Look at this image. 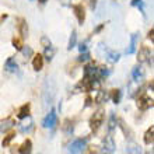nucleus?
Listing matches in <instances>:
<instances>
[{
    "label": "nucleus",
    "mask_w": 154,
    "mask_h": 154,
    "mask_svg": "<svg viewBox=\"0 0 154 154\" xmlns=\"http://www.w3.org/2000/svg\"><path fill=\"white\" fill-rule=\"evenodd\" d=\"M115 151V142L112 136H105L102 139V143H101V153L102 154H114Z\"/></svg>",
    "instance_id": "f257e3e1"
},
{
    "label": "nucleus",
    "mask_w": 154,
    "mask_h": 154,
    "mask_svg": "<svg viewBox=\"0 0 154 154\" xmlns=\"http://www.w3.org/2000/svg\"><path fill=\"white\" fill-rule=\"evenodd\" d=\"M121 98H122L121 90H114V93H112V101H114V104H119V102H121Z\"/></svg>",
    "instance_id": "5701e85b"
},
{
    "label": "nucleus",
    "mask_w": 154,
    "mask_h": 154,
    "mask_svg": "<svg viewBox=\"0 0 154 154\" xmlns=\"http://www.w3.org/2000/svg\"><path fill=\"white\" fill-rule=\"evenodd\" d=\"M149 39L153 42L154 41V29H150V32H149Z\"/></svg>",
    "instance_id": "7c9ffc66"
},
{
    "label": "nucleus",
    "mask_w": 154,
    "mask_h": 154,
    "mask_svg": "<svg viewBox=\"0 0 154 154\" xmlns=\"http://www.w3.org/2000/svg\"><path fill=\"white\" fill-rule=\"evenodd\" d=\"M87 154H98V153H97V151H95V150H93V149H90V150H88V153H87Z\"/></svg>",
    "instance_id": "72a5a7b5"
},
{
    "label": "nucleus",
    "mask_w": 154,
    "mask_h": 154,
    "mask_svg": "<svg viewBox=\"0 0 154 154\" xmlns=\"http://www.w3.org/2000/svg\"><path fill=\"white\" fill-rule=\"evenodd\" d=\"M73 10H74V14H76L79 23H80V24H83V23H84V20H85L84 7H83L81 4H77V6H74V7H73Z\"/></svg>",
    "instance_id": "423d86ee"
},
{
    "label": "nucleus",
    "mask_w": 154,
    "mask_h": 154,
    "mask_svg": "<svg viewBox=\"0 0 154 154\" xmlns=\"http://www.w3.org/2000/svg\"><path fill=\"white\" fill-rule=\"evenodd\" d=\"M85 102H87V104H85V105L88 106L90 104H91V98H87V100H85Z\"/></svg>",
    "instance_id": "f704fd0d"
},
{
    "label": "nucleus",
    "mask_w": 154,
    "mask_h": 154,
    "mask_svg": "<svg viewBox=\"0 0 154 154\" xmlns=\"http://www.w3.org/2000/svg\"><path fill=\"white\" fill-rule=\"evenodd\" d=\"M14 136H16L14 133H8L7 136L3 139V142H2V146H3V147H8V146H10V143H11V140L14 139Z\"/></svg>",
    "instance_id": "393cba45"
},
{
    "label": "nucleus",
    "mask_w": 154,
    "mask_h": 154,
    "mask_svg": "<svg viewBox=\"0 0 154 154\" xmlns=\"http://www.w3.org/2000/svg\"><path fill=\"white\" fill-rule=\"evenodd\" d=\"M79 51H80L81 53H83V52H87V45H85V44H80V46H79Z\"/></svg>",
    "instance_id": "c756f323"
},
{
    "label": "nucleus",
    "mask_w": 154,
    "mask_h": 154,
    "mask_svg": "<svg viewBox=\"0 0 154 154\" xmlns=\"http://www.w3.org/2000/svg\"><path fill=\"white\" fill-rule=\"evenodd\" d=\"M153 105V98H149V97H142L137 100V106L140 109H147V108H150Z\"/></svg>",
    "instance_id": "0eeeda50"
},
{
    "label": "nucleus",
    "mask_w": 154,
    "mask_h": 154,
    "mask_svg": "<svg viewBox=\"0 0 154 154\" xmlns=\"http://www.w3.org/2000/svg\"><path fill=\"white\" fill-rule=\"evenodd\" d=\"M21 52H23V55H24L25 57H29L34 55V51L29 46H24V48H21Z\"/></svg>",
    "instance_id": "a878e982"
},
{
    "label": "nucleus",
    "mask_w": 154,
    "mask_h": 154,
    "mask_svg": "<svg viewBox=\"0 0 154 154\" xmlns=\"http://www.w3.org/2000/svg\"><path fill=\"white\" fill-rule=\"evenodd\" d=\"M4 69L7 70L8 73H14L18 70V65H17V62L13 59V57H8L6 63H4Z\"/></svg>",
    "instance_id": "6e6552de"
},
{
    "label": "nucleus",
    "mask_w": 154,
    "mask_h": 154,
    "mask_svg": "<svg viewBox=\"0 0 154 154\" xmlns=\"http://www.w3.org/2000/svg\"><path fill=\"white\" fill-rule=\"evenodd\" d=\"M136 48H137V34H133L132 38H130L129 48L126 49V53H128V55H132V53L136 52Z\"/></svg>",
    "instance_id": "f8f14e48"
},
{
    "label": "nucleus",
    "mask_w": 154,
    "mask_h": 154,
    "mask_svg": "<svg viewBox=\"0 0 154 154\" xmlns=\"http://www.w3.org/2000/svg\"><path fill=\"white\" fill-rule=\"evenodd\" d=\"M32 125H34L32 118L28 115V116L23 118V122H20V123H18V129H20L21 133H28L29 130L32 129Z\"/></svg>",
    "instance_id": "39448f33"
},
{
    "label": "nucleus",
    "mask_w": 154,
    "mask_h": 154,
    "mask_svg": "<svg viewBox=\"0 0 154 154\" xmlns=\"http://www.w3.org/2000/svg\"><path fill=\"white\" fill-rule=\"evenodd\" d=\"M150 52H149V49L147 48H142L140 51H139L137 53V62L139 63H146L149 59H150Z\"/></svg>",
    "instance_id": "1a4fd4ad"
},
{
    "label": "nucleus",
    "mask_w": 154,
    "mask_h": 154,
    "mask_svg": "<svg viewBox=\"0 0 154 154\" xmlns=\"http://www.w3.org/2000/svg\"><path fill=\"white\" fill-rule=\"evenodd\" d=\"M31 151H32V143H31V140L27 139V140L20 146L18 153L20 154H31Z\"/></svg>",
    "instance_id": "9b49d317"
},
{
    "label": "nucleus",
    "mask_w": 154,
    "mask_h": 154,
    "mask_svg": "<svg viewBox=\"0 0 154 154\" xmlns=\"http://www.w3.org/2000/svg\"><path fill=\"white\" fill-rule=\"evenodd\" d=\"M56 123H57L56 111L52 109L48 115H46V118L44 119V122H42V126H44L45 129H53V128L56 126Z\"/></svg>",
    "instance_id": "20e7f679"
},
{
    "label": "nucleus",
    "mask_w": 154,
    "mask_h": 154,
    "mask_svg": "<svg viewBox=\"0 0 154 154\" xmlns=\"http://www.w3.org/2000/svg\"><path fill=\"white\" fill-rule=\"evenodd\" d=\"M102 121H104V112H102L101 109H98L95 114H94V116L91 118V121H90V128H91V130L93 132H97L98 129H100V126L102 125Z\"/></svg>",
    "instance_id": "7ed1b4c3"
},
{
    "label": "nucleus",
    "mask_w": 154,
    "mask_h": 154,
    "mask_svg": "<svg viewBox=\"0 0 154 154\" xmlns=\"http://www.w3.org/2000/svg\"><path fill=\"white\" fill-rule=\"evenodd\" d=\"M116 116H115V114H111L109 116V121H108V130H114L115 128H116Z\"/></svg>",
    "instance_id": "4be33fe9"
},
{
    "label": "nucleus",
    "mask_w": 154,
    "mask_h": 154,
    "mask_svg": "<svg viewBox=\"0 0 154 154\" xmlns=\"http://www.w3.org/2000/svg\"><path fill=\"white\" fill-rule=\"evenodd\" d=\"M13 46L16 49H18V51H21V48H23L24 45H23V41H21L20 38H14V39H13Z\"/></svg>",
    "instance_id": "bb28decb"
},
{
    "label": "nucleus",
    "mask_w": 154,
    "mask_h": 154,
    "mask_svg": "<svg viewBox=\"0 0 154 154\" xmlns=\"http://www.w3.org/2000/svg\"><path fill=\"white\" fill-rule=\"evenodd\" d=\"M32 67H34V70H37V72L42 70V67H44V57L41 56V55H37V56L34 57Z\"/></svg>",
    "instance_id": "ddd939ff"
},
{
    "label": "nucleus",
    "mask_w": 154,
    "mask_h": 154,
    "mask_svg": "<svg viewBox=\"0 0 154 154\" xmlns=\"http://www.w3.org/2000/svg\"><path fill=\"white\" fill-rule=\"evenodd\" d=\"M41 44L46 48V46H51V41H49L46 37H42V38H41Z\"/></svg>",
    "instance_id": "c85d7f7f"
},
{
    "label": "nucleus",
    "mask_w": 154,
    "mask_h": 154,
    "mask_svg": "<svg viewBox=\"0 0 154 154\" xmlns=\"http://www.w3.org/2000/svg\"><path fill=\"white\" fill-rule=\"evenodd\" d=\"M132 77H133V83L142 81L143 77H144V72H143L142 67H136V69L133 70V73H132Z\"/></svg>",
    "instance_id": "2eb2a0df"
},
{
    "label": "nucleus",
    "mask_w": 154,
    "mask_h": 154,
    "mask_svg": "<svg viewBox=\"0 0 154 154\" xmlns=\"http://www.w3.org/2000/svg\"><path fill=\"white\" fill-rule=\"evenodd\" d=\"M18 28H20V34H21V37H23V38H25L27 35H28V28H27V24H25L24 20H20Z\"/></svg>",
    "instance_id": "aec40b11"
},
{
    "label": "nucleus",
    "mask_w": 154,
    "mask_h": 154,
    "mask_svg": "<svg viewBox=\"0 0 154 154\" xmlns=\"http://www.w3.org/2000/svg\"><path fill=\"white\" fill-rule=\"evenodd\" d=\"M105 57H106V60L109 62V63H116V62L119 60L121 55H119V53H116V52H106Z\"/></svg>",
    "instance_id": "a211bd4d"
},
{
    "label": "nucleus",
    "mask_w": 154,
    "mask_h": 154,
    "mask_svg": "<svg viewBox=\"0 0 154 154\" xmlns=\"http://www.w3.org/2000/svg\"><path fill=\"white\" fill-rule=\"evenodd\" d=\"M125 153L126 154H143V151H142V147L139 146V144H136V143H129L128 147H126Z\"/></svg>",
    "instance_id": "9d476101"
},
{
    "label": "nucleus",
    "mask_w": 154,
    "mask_h": 154,
    "mask_svg": "<svg viewBox=\"0 0 154 154\" xmlns=\"http://www.w3.org/2000/svg\"><path fill=\"white\" fill-rule=\"evenodd\" d=\"M53 55H55V49L52 46H46L45 48V57H46V60H52Z\"/></svg>",
    "instance_id": "b1692460"
},
{
    "label": "nucleus",
    "mask_w": 154,
    "mask_h": 154,
    "mask_svg": "<svg viewBox=\"0 0 154 154\" xmlns=\"http://www.w3.org/2000/svg\"><path fill=\"white\" fill-rule=\"evenodd\" d=\"M76 42H77V32L76 31H73L72 32V35H70V39H69V45H67V49L69 51H72V49L76 46Z\"/></svg>",
    "instance_id": "412c9836"
},
{
    "label": "nucleus",
    "mask_w": 154,
    "mask_h": 154,
    "mask_svg": "<svg viewBox=\"0 0 154 154\" xmlns=\"http://www.w3.org/2000/svg\"><path fill=\"white\" fill-rule=\"evenodd\" d=\"M60 3L63 4V6H70V4H72V0H60Z\"/></svg>",
    "instance_id": "2f4dec72"
},
{
    "label": "nucleus",
    "mask_w": 154,
    "mask_h": 154,
    "mask_svg": "<svg viewBox=\"0 0 154 154\" xmlns=\"http://www.w3.org/2000/svg\"><path fill=\"white\" fill-rule=\"evenodd\" d=\"M85 146H87V139H77L74 140L69 147V153L70 154H80L84 151Z\"/></svg>",
    "instance_id": "f03ea898"
},
{
    "label": "nucleus",
    "mask_w": 154,
    "mask_h": 154,
    "mask_svg": "<svg viewBox=\"0 0 154 154\" xmlns=\"http://www.w3.org/2000/svg\"><path fill=\"white\" fill-rule=\"evenodd\" d=\"M102 27H104V25H100V27H98V28L95 29V32H98V31H101V28H102Z\"/></svg>",
    "instance_id": "c9c22d12"
},
{
    "label": "nucleus",
    "mask_w": 154,
    "mask_h": 154,
    "mask_svg": "<svg viewBox=\"0 0 154 154\" xmlns=\"http://www.w3.org/2000/svg\"><path fill=\"white\" fill-rule=\"evenodd\" d=\"M38 2H41V3H46L48 0H38Z\"/></svg>",
    "instance_id": "e433bc0d"
},
{
    "label": "nucleus",
    "mask_w": 154,
    "mask_h": 154,
    "mask_svg": "<svg viewBox=\"0 0 154 154\" xmlns=\"http://www.w3.org/2000/svg\"><path fill=\"white\" fill-rule=\"evenodd\" d=\"M28 115H29V104H24V105H23L20 109H18V114H17V116L20 118V119H23V118L28 116Z\"/></svg>",
    "instance_id": "f3484780"
},
{
    "label": "nucleus",
    "mask_w": 154,
    "mask_h": 154,
    "mask_svg": "<svg viewBox=\"0 0 154 154\" xmlns=\"http://www.w3.org/2000/svg\"><path fill=\"white\" fill-rule=\"evenodd\" d=\"M87 60H90V53L83 52L80 56H79V62H87Z\"/></svg>",
    "instance_id": "cd10ccee"
},
{
    "label": "nucleus",
    "mask_w": 154,
    "mask_h": 154,
    "mask_svg": "<svg viewBox=\"0 0 154 154\" xmlns=\"http://www.w3.org/2000/svg\"><path fill=\"white\" fill-rule=\"evenodd\" d=\"M108 98H109V94L106 93V91L98 90V94H97V97H95V102H97V104H102V102L108 101Z\"/></svg>",
    "instance_id": "4468645a"
},
{
    "label": "nucleus",
    "mask_w": 154,
    "mask_h": 154,
    "mask_svg": "<svg viewBox=\"0 0 154 154\" xmlns=\"http://www.w3.org/2000/svg\"><path fill=\"white\" fill-rule=\"evenodd\" d=\"M140 2H142V0H132V3H130V4H132V6H137Z\"/></svg>",
    "instance_id": "473e14b6"
},
{
    "label": "nucleus",
    "mask_w": 154,
    "mask_h": 154,
    "mask_svg": "<svg viewBox=\"0 0 154 154\" xmlns=\"http://www.w3.org/2000/svg\"><path fill=\"white\" fill-rule=\"evenodd\" d=\"M14 126V121H11V119H8V121H6V122H3L2 125H0V132H7V130H10Z\"/></svg>",
    "instance_id": "6ab92c4d"
},
{
    "label": "nucleus",
    "mask_w": 154,
    "mask_h": 154,
    "mask_svg": "<svg viewBox=\"0 0 154 154\" xmlns=\"http://www.w3.org/2000/svg\"><path fill=\"white\" fill-rule=\"evenodd\" d=\"M153 140H154V126H150V129L146 132L144 134V143L146 144H153Z\"/></svg>",
    "instance_id": "dca6fc26"
}]
</instances>
